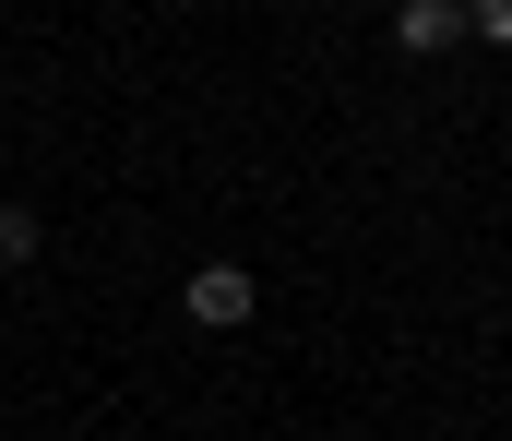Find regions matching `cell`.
Returning <instances> with one entry per match:
<instances>
[{
  "label": "cell",
  "instance_id": "cell-1",
  "mask_svg": "<svg viewBox=\"0 0 512 441\" xmlns=\"http://www.w3.org/2000/svg\"><path fill=\"white\" fill-rule=\"evenodd\" d=\"M179 310L203 322V334H239L262 310V287H251V263H191V287H179Z\"/></svg>",
  "mask_w": 512,
  "mask_h": 441
},
{
  "label": "cell",
  "instance_id": "cell-2",
  "mask_svg": "<svg viewBox=\"0 0 512 441\" xmlns=\"http://www.w3.org/2000/svg\"><path fill=\"white\" fill-rule=\"evenodd\" d=\"M393 48L405 60H453L465 48V0H393Z\"/></svg>",
  "mask_w": 512,
  "mask_h": 441
},
{
  "label": "cell",
  "instance_id": "cell-3",
  "mask_svg": "<svg viewBox=\"0 0 512 441\" xmlns=\"http://www.w3.org/2000/svg\"><path fill=\"white\" fill-rule=\"evenodd\" d=\"M36 239H48V227H36L24 203H0V275H12V263H36Z\"/></svg>",
  "mask_w": 512,
  "mask_h": 441
},
{
  "label": "cell",
  "instance_id": "cell-4",
  "mask_svg": "<svg viewBox=\"0 0 512 441\" xmlns=\"http://www.w3.org/2000/svg\"><path fill=\"white\" fill-rule=\"evenodd\" d=\"M465 36L477 48H512V0H465Z\"/></svg>",
  "mask_w": 512,
  "mask_h": 441
}]
</instances>
